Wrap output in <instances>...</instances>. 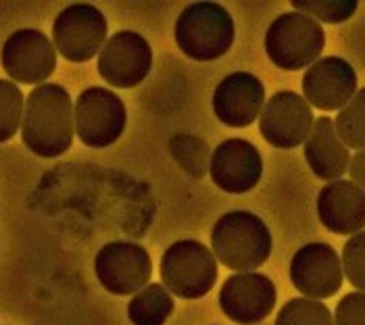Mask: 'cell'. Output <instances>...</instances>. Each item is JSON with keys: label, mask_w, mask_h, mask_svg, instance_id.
Here are the masks:
<instances>
[{"label": "cell", "mask_w": 365, "mask_h": 325, "mask_svg": "<svg viewBox=\"0 0 365 325\" xmlns=\"http://www.w3.org/2000/svg\"><path fill=\"white\" fill-rule=\"evenodd\" d=\"M73 103L58 83H42L29 92L21 119V138L42 159L65 155L73 144Z\"/></svg>", "instance_id": "cell-1"}, {"label": "cell", "mask_w": 365, "mask_h": 325, "mask_svg": "<svg viewBox=\"0 0 365 325\" xmlns=\"http://www.w3.org/2000/svg\"><path fill=\"white\" fill-rule=\"evenodd\" d=\"M213 254L227 269H259L272 254V234L267 223L251 211H230L211 232Z\"/></svg>", "instance_id": "cell-2"}, {"label": "cell", "mask_w": 365, "mask_h": 325, "mask_svg": "<svg viewBox=\"0 0 365 325\" xmlns=\"http://www.w3.org/2000/svg\"><path fill=\"white\" fill-rule=\"evenodd\" d=\"M175 44L188 58L217 61L234 44L236 27L234 19L217 2L188 4L173 27Z\"/></svg>", "instance_id": "cell-3"}, {"label": "cell", "mask_w": 365, "mask_h": 325, "mask_svg": "<svg viewBox=\"0 0 365 325\" xmlns=\"http://www.w3.org/2000/svg\"><path fill=\"white\" fill-rule=\"evenodd\" d=\"M326 46V33L313 17L290 11L282 13L265 31V53L284 71H301L311 67Z\"/></svg>", "instance_id": "cell-4"}, {"label": "cell", "mask_w": 365, "mask_h": 325, "mask_svg": "<svg viewBox=\"0 0 365 325\" xmlns=\"http://www.w3.org/2000/svg\"><path fill=\"white\" fill-rule=\"evenodd\" d=\"M161 279L168 292L184 300L207 296L217 282V261L198 240H178L161 257Z\"/></svg>", "instance_id": "cell-5"}, {"label": "cell", "mask_w": 365, "mask_h": 325, "mask_svg": "<svg viewBox=\"0 0 365 325\" xmlns=\"http://www.w3.org/2000/svg\"><path fill=\"white\" fill-rule=\"evenodd\" d=\"M73 123L80 142L88 148H107L115 144L128 123L123 100L109 88H86L73 105Z\"/></svg>", "instance_id": "cell-6"}, {"label": "cell", "mask_w": 365, "mask_h": 325, "mask_svg": "<svg viewBox=\"0 0 365 325\" xmlns=\"http://www.w3.org/2000/svg\"><path fill=\"white\" fill-rule=\"evenodd\" d=\"M107 19L94 4H69L56 15L53 38L56 51L71 63H86L107 42Z\"/></svg>", "instance_id": "cell-7"}, {"label": "cell", "mask_w": 365, "mask_h": 325, "mask_svg": "<svg viewBox=\"0 0 365 325\" xmlns=\"http://www.w3.org/2000/svg\"><path fill=\"white\" fill-rule=\"evenodd\" d=\"M94 273L101 286L115 296L138 294L148 286L153 261L140 244L115 240L98 250L94 259Z\"/></svg>", "instance_id": "cell-8"}, {"label": "cell", "mask_w": 365, "mask_h": 325, "mask_svg": "<svg viewBox=\"0 0 365 325\" xmlns=\"http://www.w3.org/2000/svg\"><path fill=\"white\" fill-rule=\"evenodd\" d=\"M153 48L138 31H117L107 38L98 54V73L113 88H136L148 78Z\"/></svg>", "instance_id": "cell-9"}, {"label": "cell", "mask_w": 365, "mask_h": 325, "mask_svg": "<svg viewBox=\"0 0 365 325\" xmlns=\"http://www.w3.org/2000/svg\"><path fill=\"white\" fill-rule=\"evenodd\" d=\"M315 117L309 103L290 90L276 92L261 108L259 132L274 148H297L313 130Z\"/></svg>", "instance_id": "cell-10"}, {"label": "cell", "mask_w": 365, "mask_h": 325, "mask_svg": "<svg viewBox=\"0 0 365 325\" xmlns=\"http://www.w3.org/2000/svg\"><path fill=\"white\" fill-rule=\"evenodd\" d=\"M2 67L17 83L42 86L56 69V51L40 29H17L2 46Z\"/></svg>", "instance_id": "cell-11"}, {"label": "cell", "mask_w": 365, "mask_h": 325, "mask_svg": "<svg viewBox=\"0 0 365 325\" xmlns=\"http://www.w3.org/2000/svg\"><path fill=\"white\" fill-rule=\"evenodd\" d=\"M276 284L263 273H234L220 290V306L224 315L240 325L261 324L276 309Z\"/></svg>", "instance_id": "cell-12"}, {"label": "cell", "mask_w": 365, "mask_h": 325, "mask_svg": "<svg viewBox=\"0 0 365 325\" xmlns=\"http://www.w3.org/2000/svg\"><path fill=\"white\" fill-rule=\"evenodd\" d=\"M342 263L334 246L309 242L301 246L290 261L292 286L311 300H324L342 288Z\"/></svg>", "instance_id": "cell-13"}, {"label": "cell", "mask_w": 365, "mask_h": 325, "mask_svg": "<svg viewBox=\"0 0 365 325\" xmlns=\"http://www.w3.org/2000/svg\"><path fill=\"white\" fill-rule=\"evenodd\" d=\"M209 173L220 190L227 194H245L261 182L263 159L255 144L242 138H230L213 150Z\"/></svg>", "instance_id": "cell-14"}, {"label": "cell", "mask_w": 365, "mask_h": 325, "mask_svg": "<svg viewBox=\"0 0 365 325\" xmlns=\"http://www.w3.org/2000/svg\"><path fill=\"white\" fill-rule=\"evenodd\" d=\"M357 92V73L342 56L317 58L303 76V94L309 107L340 110Z\"/></svg>", "instance_id": "cell-15"}, {"label": "cell", "mask_w": 365, "mask_h": 325, "mask_svg": "<svg viewBox=\"0 0 365 325\" xmlns=\"http://www.w3.org/2000/svg\"><path fill=\"white\" fill-rule=\"evenodd\" d=\"M213 113L227 128H249L265 105V86L249 71H234L213 92Z\"/></svg>", "instance_id": "cell-16"}, {"label": "cell", "mask_w": 365, "mask_h": 325, "mask_svg": "<svg viewBox=\"0 0 365 325\" xmlns=\"http://www.w3.org/2000/svg\"><path fill=\"white\" fill-rule=\"evenodd\" d=\"M317 217L338 236H355L365 227V192L351 180L328 182L317 194Z\"/></svg>", "instance_id": "cell-17"}, {"label": "cell", "mask_w": 365, "mask_h": 325, "mask_svg": "<svg viewBox=\"0 0 365 325\" xmlns=\"http://www.w3.org/2000/svg\"><path fill=\"white\" fill-rule=\"evenodd\" d=\"M305 159L313 175L324 182H336L349 171L351 153L338 138L334 119L326 115L315 119L309 138L305 140Z\"/></svg>", "instance_id": "cell-18"}, {"label": "cell", "mask_w": 365, "mask_h": 325, "mask_svg": "<svg viewBox=\"0 0 365 325\" xmlns=\"http://www.w3.org/2000/svg\"><path fill=\"white\" fill-rule=\"evenodd\" d=\"M173 306V296L165 286L148 284L128 302V317L134 325H165Z\"/></svg>", "instance_id": "cell-19"}, {"label": "cell", "mask_w": 365, "mask_h": 325, "mask_svg": "<svg viewBox=\"0 0 365 325\" xmlns=\"http://www.w3.org/2000/svg\"><path fill=\"white\" fill-rule=\"evenodd\" d=\"M340 142L346 148L364 150L365 148V88L357 90L355 96L340 108V113L334 119Z\"/></svg>", "instance_id": "cell-20"}, {"label": "cell", "mask_w": 365, "mask_h": 325, "mask_svg": "<svg viewBox=\"0 0 365 325\" xmlns=\"http://www.w3.org/2000/svg\"><path fill=\"white\" fill-rule=\"evenodd\" d=\"M276 325H334V319L322 300L292 298L280 309Z\"/></svg>", "instance_id": "cell-21"}, {"label": "cell", "mask_w": 365, "mask_h": 325, "mask_svg": "<svg viewBox=\"0 0 365 325\" xmlns=\"http://www.w3.org/2000/svg\"><path fill=\"white\" fill-rule=\"evenodd\" d=\"M24 92L17 83L0 80V144L17 134L24 119Z\"/></svg>", "instance_id": "cell-22"}, {"label": "cell", "mask_w": 365, "mask_h": 325, "mask_svg": "<svg viewBox=\"0 0 365 325\" xmlns=\"http://www.w3.org/2000/svg\"><path fill=\"white\" fill-rule=\"evenodd\" d=\"M290 4L294 6V11L309 15L315 21L319 19L332 26L351 19L359 6L357 0H292Z\"/></svg>", "instance_id": "cell-23"}, {"label": "cell", "mask_w": 365, "mask_h": 325, "mask_svg": "<svg viewBox=\"0 0 365 325\" xmlns=\"http://www.w3.org/2000/svg\"><path fill=\"white\" fill-rule=\"evenodd\" d=\"M342 273L351 282L353 288L365 292V229L351 236L342 248Z\"/></svg>", "instance_id": "cell-24"}, {"label": "cell", "mask_w": 365, "mask_h": 325, "mask_svg": "<svg viewBox=\"0 0 365 325\" xmlns=\"http://www.w3.org/2000/svg\"><path fill=\"white\" fill-rule=\"evenodd\" d=\"M334 325H365V292H349L340 298Z\"/></svg>", "instance_id": "cell-25"}, {"label": "cell", "mask_w": 365, "mask_h": 325, "mask_svg": "<svg viewBox=\"0 0 365 325\" xmlns=\"http://www.w3.org/2000/svg\"><path fill=\"white\" fill-rule=\"evenodd\" d=\"M349 173H351V182L365 192V148L353 155V159L349 162Z\"/></svg>", "instance_id": "cell-26"}]
</instances>
